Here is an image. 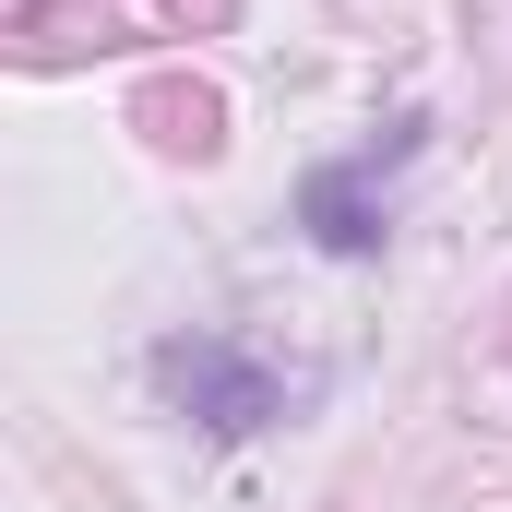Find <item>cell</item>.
Segmentation results:
<instances>
[{
  "mask_svg": "<svg viewBox=\"0 0 512 512\" xmlns=\"http://www.w3.org/2000/svg\"><path fill=\"white\" fill-rule=\"evenodd\" d=\"M417 155V120L393 131V143H370V155H346V167H310L298 179V227L322 239V251H382V167H405Z\"/></svg>",
  "mask_w": 512,
  "mask_h": 512,
  "instance_id": "7a4b0ae2",
  "label": "cell"
},
{
  "mask_svg": "<svg viewBox=\"0 0 512 512\" xmlns=\"http://www.w3.org/2000/svg\"><path fill=\"white\" fill-rule=\"evenodd\" d=\"M155 393H167L191 429H215V441H251V429H274V417L298 405V382H274L251 346H227V334H167V346H155Z\"/></svg>",
  "mask_w": 512,
  "mask_h": 512,
  "instance_id": "6da1fadb",
  "label": "cell"
}]
</instances>
